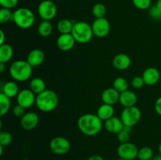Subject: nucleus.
Wrapping results in <instances>:
<instances>
[{
    "label": "nucleus",
    "mask_w": 161,
    "mask_h": 160,
    "mask_svg": "<svg viewBox=\"0 0 161 160\" xmlns=\"http://www.w3.org/2000/svg\"><path fill=\"white\" fill-rule=\"evenodd\" d=\"M16 99H17V104L27 109L32 107L33 104H36V93L30 89H24L20 90L19 93L16 97Z\"/></svg>",
    "instance_id": "9b49d317"
},
{
    "label": "nucleus",
    "mask_w": 161,
    "mask_h": 160,
    "mask_svg": "<svg viewBox=\"0 0 161 160\" xmlns=\"http://www.w3.org/2000/svg\"><path fill=\"white\" fill-rule=\"evenodd\" d=\"M94 35L97 38H105L109 34L110 23L105 17L97 18L91 24Z\"/></svg>",
    "instance_id": "9d476101"
},
{
    "label": "nucleus",
    "mask_w": 161,
    "mask_h": 160,
    "mask_svg": "<svg viewBox=\"0 0 161 160\" xmlns=\"http://www.w3.org/2000/svg\"><path fill=\"white\" fill-rule=\"evenodd\" d=\"M32 67L27 61L18 60L11 64L9 73L13 79L19 83H23L31 77Z\"/></svg>",
    "instance_id": "f03ea898"
},
{
    "label": "nucleus",
    "mask_w": 161,
    "mask_h": 160,
    "mask_svg": "<svg viewBox=\"0 0 161 160\" xmlns=\"http://www.w3.org/2000/svg\"><path fill=\"white\" fill-rule=\"evenodd\" d=\"M14 20V12L6 8H1L0 9V23L6 24Z\"/></svg>",
    "instance_id": "c756f323"
},
{
    "label": "nucleus",
    "mask_w": 161,
    "mask_h": 160,
    "mask_svg": "<svg viewBox=\"0 0 161 160\" xmlns=\"http://www.w3.org/2000/svg\"><path fill=\"white\" fill-rule=\"evenodd\" d=\"M153 156V150L150 147H143L138 151V158L139 160H152Z\"/></svg>",
    "instance_id": "cd10ccee"
},
{
    "label": "nucleus",
    "mask_w": 161,
    "mask_h": 160,
    "mask_svg": "<svg viewBox=\"0 0 161 160\" xmlns=\"http://www.w3.org/2000/svg\"><path fill=\"white\" fill-rule=\"evenodd\" d=\"M75 42H76L72 34H61L57 39V45L58 49L64 52L72 50Z\"/></svg>",
    "instance_id": "ddd939ff"
},
{
    "label": "nucleus",
    "mask_w": 161,
    "mask_h": 160,
    "mask_svg": "<svg viewBox=\"0 0 161 160\" xmlns=\"http://www.w3.org/2000/svg\"><path fill=\"white\" fill-rule=\"evenodd\" d=\"M58 8L56 4L51 0H43L38 6V13L42 20H53L57 15Z\"/></svg>",
    "instance_id": "0eeeda50"
},
{
    "label": "nucleus",
    "mask_w": 161,
    "mask_h": 160,
    "mask_svg": "<svg viewBox=\"0 0 161 160\" xmlns=\"http://www.w3.org/2000/svg\"><path fill=\"white\" fill-rule=\"evenodd\" d=\"M119 93L114 89L113 87L107 88L102 92V100L103 104L113 105L119 102Z\"/></svg>",
    "instance_id": "f3484780"
},
{
    "label": "nucleus",
    "mask_w": 161,
    "mask_h": 160,
    "mask_svg": "<svg viewBox=\"0 0 161 160\" xmlns=\"http://www.w3.org/2000/svg\"><path fill=\"white\" fill-rule=\"evenodd\" d=\"M58 96L51 89H46L36 96V105L42 112H50L58 105Z\"/></svg>",
    "instance_id": "7ed1b4c3"
},
{
    "label": "nucleus",
    "mask_w": 161,
    "mask_h": 160,
    "mask_svg": "<svg viewBox=\"0 0 161 160\" xmlns=\"http://www.w3.org/2000/svg\"><path fill=\"white\" fill-rule=\"evenodd\" d=\"M92 13L97 18H104L107 13V9L102 3H97L92 8Z\"/></svg>",
    "instance_id": "c85d7f7f"
},
{
    "label": "nucleus",
    "mask_w": 161,
    "mask_h": 160,
    "mask_svg": "<svg viewBox=\"0 0 161 160\" xmlns=\"http://www.w3.org/2000/svg\"><path fill=\"white\" fill-rule=\"evenodd\" d=\"M142 77L144 80L145 84L148 85V86H153V85L157 84L160 80V74L156 67H150L146 68L143 72Z\"/></svg>",
    "instance_id": "4468645a"
},
{
    "label": "nucleus",
    "mask_w": 161,
    "mask_h": 160,
    "mask_svg": "<svg viewBox=\"0 0 161 160\" xmlns=\"http://www.w3.org/2000/svg\"><path fill=\"white\" fill-rule=\"evenodd\" d=\"M137 100H138V98H137L136 94L133 91L129 90V89L120 93V94H119V102L124 108L135 106Z\"/></svg>",
    "instance_id": "a211bd4d"
},
{
    "label": "nucleus",
    "mask_w": 161,
    "mask_h": 160,
    "mask_svg": "<svg viewBox=\"0 0 161 160\" xmlns=\"http://www.w3.org/2000/svg\"><path fill=\"white\" fill-rule=\"evenodd\" d=\"M13 113H14V116H16V117L21 118L25 114V108L24 107L20 106V105L17 104L13 108Z\"/></svg>",
    "instance_id": "e433bc0d"
},
{
    "label": "nucleus",
    "mask_w": 161,
    "mask_h": 160,
    "mask_svg": "<svg viewBox=\"0 0 161 160\" xmlns=\"http://www.w3.org/2000/svg\"><path fill=\"white\" fill-rule=\"evenodd\" d=\"M149 15L154 20H161V10L157 7L156 5L149 8Z\"/></svg>",
    "instance_id": "72a5a7b5"
},
{
    "label": "nucleus",
    "mask_w": 161,
    "mask_h": 160,
    "mask_svg": "<svg viewBox=\"0 0 161 160\" xmlns=\"http://www.w3.org/2000/svg\"><path fill=\"white\" fill-rule=\"evenodd\" d=\"M50 148L58 155H63L69 152L71 144L69 140L63 136H56L50 142Z\"/></svg>",
    "instance_id": "6e6552de"
},
{
    "label": "nucleus",
    "mask_w": 161,
    "mask_h": 160,
    "mask_svg": "<svg viewBox=\"0 0 161 160\" xmlns=\"http://www.w3.org/2000/svg\"><path fill=\"white\" fill-rule=\"evenodd\" d=\"M152 160H161V155L160 154H159V155H154Z\"/></svg>",
    "instance_id": "79ce46f5"
},
{
    "label": "nucleus",
    "mask_w": 161,
    "mask_h": 160,
    "mask_svg": "<svg viewBox=\"0 0 161 160\" xmlns=\"http://www.w3.org/2000/svg\"><path fill=\"white\" fill-rule=\"evenodd\" d=\"M19 92H20L19 86L16 82L9 81L5 83V84L2 85L1 93H4L5 95L7 96L9 98L17 97Z\"/></svg>",
    "instance_id": "aec40b11"
},
{
    "label": "nucleus",
    "mask_w": 161,
    "mask_h": 160,
    "mask_svg": "<svg viewBox=\"0 0 161 160\" xmlns=\"http://www.w3.org/2000/svg\"><path fill=\"white\" fill-rule=\"evenodd\" d=\"M10 98L4 93H0V115L3 116L8 113L10 109Z\"/></svg>",
    "instance_id": "a878e982"
},
{
    "label": "nucleus",
    "mask_w": 161,
    "mask_h": 160,
    "mask_svg": "<svg viewBox=\"0 0 161 160\" xmlns=\"http://www.w3.org/2000/svg\"><path fill=\"white\" fill-rule=\"evenodd\" d=\"M77 125L82 133L86 136H93L102 131L104 124L97 115L88 113L79 118Z\"/></svg>",
    "instance_id": "f257e3e1"
},
{
    "label": "nucleus",
    "mask_w": 161,
    "mask_h": 160,
    "mask_svg": "<svg viewBox=\"0 0 161 160\" xmlns=\"http://www.w3.org/2000/svg\"><path fill=\"white\" fill-rule=\"evenodd\" d=\"M29 89L36 94H39L46 90V83L41 78H33L30 81Z\"/></svg>",
    "instance_id": "5701e85b"
},
{
    "label": "nucleus",
    "mask_w": 161,
    "mask_h": 160,
    "mask_svg": "<svg viewBox=\"0 0 161 160\" xmlns=\"http://www.w3.org/2000/svg\"><path fill=\"white\" fill-rule=\"evenodd\" d=\"M38 32L42 37H48L53 32V25L49 20H42L38 26Z\"/></svg>",
    "instance_id": "393cba45"
},
{
    "label": "nucleus",
    "mask_w": 161,
    "mask_h": 160,
    "mask_svg": "<svg viewBox=\"0 0 161 160\" xmlns=\"http://www.w3.org/2000/svg\"><path fill=\"white\" fill-rule=\"evenodd\" d=\"M13 141V136L10 133L3 131L0 133V145L3 147L9 145Z\"/></svg>",
    "instance_id": "7c9ffc66"
},
{
    "label": "nucleus",
    "mask_w": 161,
    "mask_h": 160,
    "mask_svg": "<svg viewBox=\"0 0 161 160\" xmlns=\"http://www.w3.org/2000/svg\"><path fill=\"white\" fill-rule=\"evenodd\" d=\"M74 24L69 19H61L57 24V28L61 34H71Z\"/></svg>",
    "instance_id": "b1692460"
},
{
    "label": "nucleus",
    "mask_w": 161,
    "mask_h": 160,
    "mask_svg": "<svg viewBox=\"0 0 161 160\" xmlns=\"http://www.w3.org/2000/svg\"><path fill=\"white\" fill-rule=\"evenodd\" d=\"M154 108H155V111L159 115L161 116V97H159L155 102V104H154Z\"/></svg>",
    "instance_id": "4c0bfd02"
},
{
    "label": "nucleus",
    "mask_w": 161,
    "mask_h": 160,
    "mask_svg": "<svg viewBox=\"0 0 161 160\" xmlns=\"http://www.w3.org/2000/svg\"><path fill=\"white\" fill-rule=\"evenodd\" d=\"M142 117V113L139 108L136 106L124 108L120 115V119L126 126L133 127L138 123Z\"/></svg>",
    "instance_id": "423d86ee"
},
{
    "label": "nucleus",
    "mask_w": 161,
    "mask_h": 160,
    "mask_svg": "<svg viewBox=\"0 0 161 160\" xmlns=\"http://www.w3.org/2000/svg\"><path fill=\"white\" fill-rule=\"evenodd\" d=\"M3 146L0 145V156L3 155Z\"/></svg>",
    "instance_id": "c03bdc74"
},
{
    "label": "nucleus",
    "mask_w": 161,
    "mask_h": 160,
    "mask_svg": "<svg viewBox=\"0 0 161 160\" xmlns=\"http://www.w3.org/2000/svg\"><path fill=\"white\" fill-rule=\"evenodd\" d=\"M134 6L138 9L146 10L151 7L152 0H132Z\"/></svg>",
    "instance_id": "2f4dec72"
},
{
    "label": "nucleus",
    "mask_w": 161,
    "mask_h": 160,
    "mask_svg": "<svg viewBox=\"0 0 161 160\" xmlns=\"http://www.w3.org/2000/svg\"><path fill=\"white\" fill-rule=\"evenodd\" d=\"M144 85V80L142 76H136L131 80V86L135 89H141Z\"/></svg>",
    "instance_id": "c9c22d12"
},
{
    "label": "nucleus",
    "mask_w": 161,
    "mask_h": 160,
    "mask_svg": "<svg viewBox=\"0 0 161 160\" xmlns=\"http://www.w3.org/2000/svg\"><path fill=\"white\" fill-rule=\"evenodd\" d=\"M14 56V49L9 44L0 45V63L6 64L12 59Z\"/></svg>",
    "instance_id": "4be33fe9"
},
{
    "label": "nucleus",
    "mask_w": 161,
    "mask_h": 160,
    "mask_svg": "<svg viewBox=\"0 0 161 160\" xmlns=\"http://www.w3.org/2000/svg\"><path fill=\"white\" fill-rule=\"evenodd\" d=\"M45 59V54L42 50L34 49L29 52L27 57V61L31 67H38L43 63Z\"/></svg>",
    "instance_id": "dca6fc26"
},
{
    "label": "nucleus",
    "mask_w": 161,
    "mask_h": 160,
    "mask_svg": "<svg viewBox=\"0 0 161 160\" xmlns=\"http://www.w3.org/2000/svg\"><path fill=\"white\" fill-rule=\"evenodd\" d=\"M5 64H3V63H0V72L3 73L5 70Z\"/></svg>",
    "instance_id": "a19ab883"
},
{
    "label": "nucleus",
    "mask_w": 161,
    "mask_h": 160,
    "mask_svg": "<svg viewBox=\"0 0 161 160\" xmlns=\"http://www.w3.org/2000/svg\"><path fill=\"white\" fill-rule=\"evenodd\" d=\"M39 118L36 112L29 111L20 118V125L25 130H31L39 124Z\"/></svg>",
    "instance_id": "f8f14e48"
},
{
    "label": "nucleus",
    "mask_w": 161,
    "mask_h": 160,
    "mask_svg": "<svg viewBox=\"0 0 161 160\" xmlns=\"http://www.w3.org/2000/svg\"><path fill=\"white\" fill-rule=\"evenodd\" d=\"M0 35H1V40H0V45H1L3 44H5V38H6V35H5V33L3 30H0Z\"/></svg>",
    "instance_id": "ea45409f"
},
{
    "label": "nucleus",
    "mask_w": 161,
    "mask_h": 160,
    "mask_svg": "<svg viewBox=\"0 0 161 160\" xmlns=\"http://www.w3.org/2000/svg\"><path fill=\"white\" fill-rule=\"evenodd\" d=\"M116 160H126V159H124V158H117V159Z\"/></svg>",
    "instance_id": "49530a36"
},
{
    "label": "nucleus",
    "mask_w": 161,
    "mask_h": 160,
    "mask_svg": "<svg viewBox=\"0 0 161 160\" xmlns=\"http://www.w3.org/2000/svg\"><path fill=\"white\" fill-rule=\"evenodd\" d=\"M115 113L114 108L113 105L103 104L98 108L97 111V115L102 119V121L108 120L110 118L113 117Z\"/></svg>",
    "instance_id": "412c9836"
},
{
    "label": "nucleus",
    "mask_w": 161,
    "mask_h": 160,
    "mask_svg": "<svg viewBox=\"0 0 161 160\" xmlns=\"http://www.w3.org/2000/svg\"><path fill=\"white\" fill-rule=\"evenodd\" d=\"M104 126L108 133L117 134L121 130H123L124 125L121 119L113 116V117L108 119V120L105 121Z\"/></svg>",
    "instance_id": "2eb2a0df"
},
{
    "label": "nucleus",
    "mask_w": 161,
    "mask_h": 160,
    "mask_svg": "<svg viewBox=\"0 0 161 160\" xmlns=\"http://www.w3.org/2000/svg\"><path fill=\"white\" fill-rule=\"evenodd\" d=\"M18 2L19 0H0V5L3 8L11 9L17 6Z\"/></svg>",
    "instance_id": "f704fd0d"
},
{
    "label": "nucleus",
    "mask_w": 161,
    "mask_h": 160,
    "mask_svg": "<svg viewBox=\"0 0 161 160\" xmlns=\"http://www.w3.org/2000/svg\"><path fill=\"white\" fill-rule=\"evenodd\" d=\"M128 86V83L126 80V78H123V77H118L113 82V88L116 90H117L119 93L127 90Z\"/></svg>",
    "instance_id": "bb28decb"
},
{
    "label": "nucleus",
    "mask_w": 161,
    "mask_h": 160,
    "mask_svg": "<svg viewBox=\"0 0 161 160\" xmlns=\"http://www.w3.org/2000/svg\"><path fill=\"white\" fill-rule=\"evenodd\" d=\"M138 151L139 149L135 144L127 142L119 144L116 152L119 158L126 160H134L138 158Z\"/></svg>",
    "instance_id": "1a4fd4ad"
},
{
    "label": "nucleus",
    "mask_w": 161,
    "mask_h": 160,
    "mask_svg": "<svg viewBox=\"0 0 161 160\" xmlns=\"http://www.w3.org/2000/svg\"><path fill=\"white\" fill-rule=\"evenodd\" d=\"M87 160H105V159H104L103 157H102L101 155H91V157H89Z\"/></svg>",
    "instance_id": "58836bf2"
},
{
    "label": "nucleus",
    "mask_w": 161,
    "mask_h": 160,
    "mask_svg": "<svg viewBox=\"0 0 161 160\" xmlns=\"http://www.w3.org/2000/svg\"><path fill=\"white\" fill-rule=\"evenodd\" d=\"M117 140L120 144L129 142V140H130V132L123 129V130H121L119 133H117Z\"/></svg>",
    "instance_id": "473e14b6"
},
{
    "label": "nucleus",
    "mask_w": 161,
    "mask_h": 160,
    "mask_svg": "<svg viewBox=\"0 0 161 160\" xmlns=\"http://www.w3.org/2000/svg\"><path fill=\"white\" fill-rule=\"evenodd\" d=\"M131 64V60L128 55L125 53H119L113 58V64L115 68L119 71H124L128 68Z\"/></svg>",
    "instance_id": "6ab92c4d"
},
{
    "label": "nucleus",
    "mask_w": 161,
    "mask_h": 160,
    "mask_svg": "<svg viewBox=\"0 0 161 160\" xmlns=\"http://www.w3.org/2000/svg\"><path fill=\"white\" fill-rule=\"evenodd\" d=\"M156 6L160 10H161V0H157V3H156Z\"/></svg>",
    "instance_id": "37998d69"
},
{
    "label": "nucleus",
    "mask_w": 161,
    "mask_h": 160,
    "mask_svg": "<svg viewBox=\"0 0 161 160\" xmlns=\"http://www.w3.org/2000/svg\"><path fill=\"white\" fill-rule=\"evenodd\" d=\"M34 13L28 8L20 7L14 12V20L16 25L21 29H28L35 23Z\"/></svg>",
    "instance_id": "39448f33"
},
{
    "label": "nucleus",
    "mask_w": 161,
    "mask_h": 160,
    "mask_svg": "<svg viewBox=\"0 0 161 160\" xmlns=\"http://www.w3.org/2000/svg\"><path fill=\"white\" fill-rule=\"evenodd\" d=\"M158 151H159V154H160V155H161V143L160 144V145H159Z\"/></svg>",
    "instance_id": "a18cd8bd"
},
{
    "label": "nucleus",
    "mask_w": 161,
    "mask_h": 160,
    "mask_svg": "<svg viewBox=\"0 0 161 160\" xmlns=\"http://www.w3.org/2000/svg\"><path fill=\"white\" fill-rule=\"evenodd\" d=\"M71 34L75 42L80 44L88 43L94 36L91 25L85 21H79L74 24Z\"/></svg>",
    "instance_id": "20e7f679"
}]
</instances>
